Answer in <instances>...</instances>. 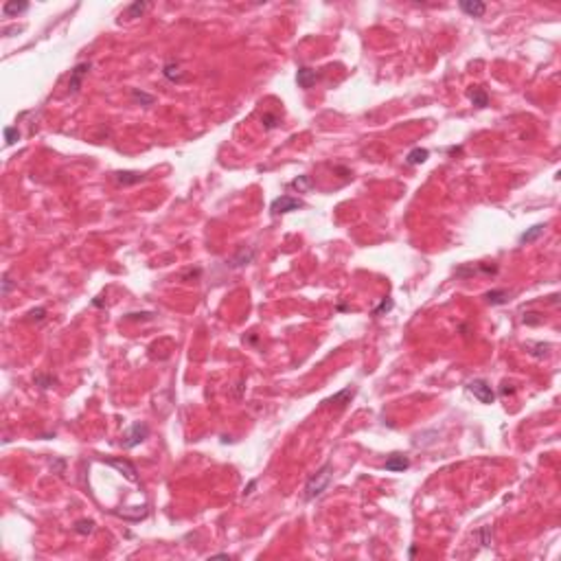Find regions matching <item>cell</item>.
Wrapping results in <instances>:
<instances>
[{"label":"cell","mask_w":561,"mask_h":561,"mask_svg":"<svg viewBox=\"0 0 561 561\" xmlns=\"http://www.w3.org/2000/svg\"><path fill=\"white\" fill-rule=\"evenodd\" d=\"M18 139H20L18 127H4V140H7V145H13Z\"/></svg>","instance_id":"cb8c5ba5"},{"label":"cell","mask_w":561,"mask_h":561,"mask_svg":"<svg viewBox=\"0 0 561 561\" xmlns=\"http://www.w3.org/2000/svg\"><path fill=\"white\" fill-rule=\"evenodd\" d=\"M93 530H94L93 519H79V522L75 524V533H79V535H90Z\"/></svg>","instance_id":"ffe728a7"},{"label":"cell","mask_w":561,"mask_h":561,"mask_svg":"<svg viewBox=\"0 0 561 561\" xmlns=\"http://www.w3.org/2000/svg\"><path fill=\"white\" fill-rule=\"evenodd\" d=\"M261 125L265 127V130H274V127L279 125L277 114H270V112H265V114L261 116Z\"/></svg>","instance_id":"603a6c76"},{"label":"cell","mask_w":561,"mask_h":561,"mask_svg":"<svg viewBox=\"0 0 561 561\" xmlns=\"http://www.w3.org/2000/svg\"><path fill=\"white\" fill-rule=\"evenodd\" d=\"M11 289H13V280L9 279L7 274H4V277H2V296H7V294L11 292Z\"/></svg>","instance_id":"83f0119b"},{"label":"cell","mask_w":561,"mask_h":561,"mask_svg":"<svg viewBox=\"0 0 561 561\" xmlns=\"http://www.w3.org/2000/svg\"><path fill=\"white\" fill-rule=\"evenodd\" d=\"M149 436V425H147L145 421H136L130 425V430L123 434V441H121V445L125 447V450H132V447L140 445L145 438Z\"/></svg>","instance_id":"7a4b0ae2"},{"label":"cell","mask_w":561,"mask_h":561,"mask_svg":"<svg viewBox=\"0 0 561 561\" xmlns=\"http://www.w3.org/2000/svg\"><path fill=\"white\" fill-rule=\"evenodd\" d=\"M355 392H358V388H355V386H349V388L340 390L338 395H333V397H331V399H327V404H331V406L335 404V406H340V408H342V406H346V404H351L349 399H353V395H355Z\"/></svg>","instance_id":"8fae6325"},{"label":"cell","mask_w":561,"mask_h":561,"mask_svg":"<svg viewBox=\"0 0 561 561\" xmlns=\"http://www.w3.org/2000/svg\"><path fill=\"white\" fill-rule=\"evenodd\" d=\"M467 390L476 397L480 404H493L496 401V392H493L491 384L487 379H471L467 384Z\"/></svg>","instance_id":"3957f363"},{"label":"cell","mask_w":561,"mask_h":561,"mask_svg":"<svg viewBox=\"0 0 561 561\" xmlns=\"http://www.w3.org/2000/svg\"><path fill=\"white\" fill-rule=\"evenodd\" d=\"M469 99H471V103L476 105V108H484V105L489 103V96H487V93H484V90H480V88L469 90Z\"/></svg>","instance_id":"ac0fdd59"},{"label":"cell","mask_w":561,"mask_h":561,"mask_svg":"<svg viewBox=\"0 0 561 561\" xmlns=\"http://www.w3.org/2000/svg\"><path fill=\"white\" fill-rule=\"evenodd\" d=\"M544 228H546L544 224H537V226L528 228L526 233L519 234V243H533V241H537V239L544 234Z\"/></svg>","instance_id":"4fadbf2b"},{"label":"cell","mask_w":561,"mask_h":561,"mask_svg":"<svg viewBox=\"0 0 561 561\" xmlns=\"http://www.w3.org/2000/svg\"><path fill=\"white\" fill-rule=\"evenodd\" d=\"M44 314H47V309H44V307L33 309V312H31V320H35V323H40V320L44 318Z\"/></svg>","instance_id":"f1b7e54d"},{"label":"cell","mask_w":561,"mask_h":561,"mask_svg":"<svg viewBox=\"0 0 561 561\" xmlns=\"http://www.w3.org/2000/svg\"><path fill=\"white\" fill-rule=\"evenodd\" d=\"M116 182H121V185H139V182H142V176L136 171H119L116 173Z\"/></svg>","instance_id":"2e32d148"},{"label":"cell","mask_w":561,"mask_h":561,"mask_svg":"<svg viewBox=\"0 0 561 561\" xmlns=\"http://www.w3.org/2000/svg\"><path fill=\"white\" fill-rule=\"evenodd\" d=\"M289 187L298 188V191H307V188H312V178H309V176H300V178H296V180L289 182Z\"/></svg>","instance_id":"7402d4cb"},{"label":"cell","mask_w":561,"mask_h":561,"mask_svg":"<svg viewBox=\"0 0 561 561\" xmlns=\"http://www.w3.org/2000/svg\"><path fill=\"white\" fill-rule=\"evenodd\" d=\"M162 73H165V77L169 81H182V79H185V75H182L180 64H178V62H167Z\"/></svg>","instance_id":"9a60e30c"},{"label":"cell","mask_w":561,"mask_h":561,"mask_svg":"<svg viewBox=\"0 0 561 561\" xmlns=\"http://www.w3.org/2000/svg\"><path fill=\"white\" fill-rule=\"evenodd\" d=\"M55 381H57V379H55V377H42V375H38V377H35V384H40V386H42V388H50V386H53Z\"/></svg>","instance_id":"d4e9b609"},{"label":"cell","mask_w":561,"mask_h":561,"mask_svg":"<svg viewBox=\"0 0 561 561\" xmlns=\"http://www.w3.org/2000/svg\"><path fill=\"white\" fill-rule=\"evenodd\" d=\"M316 79H318V73H316V70L307 68V66L298 68V73H296V81H298V86H300L303 90H309V88H312V86L316 84Z\"/></svg>","instance_id":"9c48e42d"},{"label":"cell","mask_w":561,"mask_h":561,"mask_svg":"<svg viewBox=\"0 0 561 561\" xmlns=\"http://www.w3.org/2000/svg\"><path fill=\"white\" fill-rule=\"evenodd\" d=\"M408 467H410V458L404 456V454H390L388 461L384 463L386 471H404Z\"/></svg>","instance_id":"52a82bcc"},{"label":"cell","mask_w":561,"mask_h":561,"mask_svg":"<svg viewBox=\"0 0 561 561\" xmlns=\"http://www.w3.org/2000/svg\"><path fill=\"white\" fill-rule=\"evenodd\" d=\"M132 99H134V101H139V103H142V105H151V103H154V101H156V99H154V96H151V94H145V93H142V90H139V88H134V90H132Z\"/></svg>","instance_id":"44dd1931"},{"label":"cell","mask_w":561,"mask_h":561,"mask_svg":"<svg viewBox=\"0 0 561 561\" xmlns=\"http://www.w3.org/2000/svg\"><path fill=\"white\" fill-rule=\"evenodd\" d=\"M507 300H509V294L502 292V289H493V292L487 294V303H491V305H502Z\"/></svg>","instance_id":"d6986e66"},{"label":"cell","mask_w":561,"mask_h":561,"mask_svg":"<svg viewBox=\"0 0 561 561\" xmlns=\"http://www.w3.org/2000/svg\"><path fill=\"white\" fill-rule=\"evenodd\" d=\"M252 259H254V248L243 246V248L237 250V254H234L231 261H228V265H231V268H243V265H248Z\"/></svg>","instance_id":"30bf717a"},{"label":"cell","mask_w":561,"mask_h":561,"mask_svg":"<svg viewBox=\"0 0 561 561\" xmlns=\"http://www.w3.org/2000/svg\"><path fill=\"white\" fill-rule=\"evenodd\" d=\"M542 320L544 318H539V314H535V312L524 314V323H526V325H542Z\"/></svg>","instance_id":"484cf974"},{"label":"cell","mask_w":561,"mask_h":561,"mask_svg":"<svg viewBox=\"0 0 561 561\" xmlns=\"http://www.w3.org/2000/svg\"><path fill=\"white\" fill-rule=\"evenodd\" d=\"M29 9V2H4L2 4V16L4 18H13V16H18V13H24Z\"/></svg>","instance_id":"7c38bea8"},{"label":"cell","mask_w":561,"mask_h":561,"mask_svg":"<svg viewBox=\"0 0 561 561\" xmlns=\"http://www.w3.org/2000/svg\"><path fill=\"white\" fill-rule=\"evenodd\" d=\"M254 484H257V482H254V480H252V482H250V484H248V489H246V491H243V493H246V496H250V493H252V489H254Z\"/></svg>","instance_id":"f546056e"},{"label":"cell","mask_w":561,"mask_h":561,"mask_svg":"<svg viewBox=\"0 0 561 561\" xmlns=\"http://www.w3.org/2000/svg\"><path fill=\"white\" fill-rule=\"evenodd\" d=\"M388 309H392V300H390V298H384V300H381L379 307H377L375 312H373V316H379L381 312H388Z\"/></svg>","instance_id":"4316f807"},{"label":"cell","mask_w":561,"mask_h":561,"mask_svg":"<svg viewBox=\"0 0 561 561\" xmlns=\"http://www.w3.org/2000/svg\"><path fill=\"white\" fill-rule=\"evenodd\" d=\"M88 73H90V62L77 64L73 70H70V79H68V93H70V94L79 93L81 84H84V79L88 77Z\"/></svg>","instance_id":"5b68a950"},{"label":"cell","mask_w":561,"mask_h":561,"mask_svg":"<svg viewBox=\"0 0 561 561\" xmlns=\"http://www.w3.org/2000/svg\"><path fill=\"white\" fill-rule=\"evenodd\" d=\"M110 467H116L121 473H125L127 480L132 482H139V476H136V467L132 465L130 461H125V458H110V461H105Z\"/></svg>","instance_id":"8992f818"},{"label":"cell","mask_w":561,"mask_h":561,"mask_svg":"<svg viewBox=\"0 0 561 561\" xmlns=\"http://www.w3.org/2000/svg\"><path fill=\"white\" fill-rule=\"evenodd\" d=\"M298 208H303V202H300L298 197H292V195H280V197H277V200L270 204L272 215H285V213L298 211Z\"/></svg>","instance_id":"277c9868"},{"label":"cell","mask_w":561,"mask_h":561,"mask_svg":"<svg viewBox=\"0 0 561 561\" xmlns=\"http://www.w3.org/2000/svg\"><path fill=\"white\" fill-rule=\"evenodd\" d=\"M147 7H149V4H147V2H140V0H139V2H132L130 7L125 9V13H123L121 18H140L142 13L147 11Z\"/></svg>","instance_id":"e0dca14e"},{"label":"cell","mask_w":561,"mask_h":561,"mask_svg":"<svg viewBox=\"0 0 561 561\" xmlns=\"http://www.w3.org/2000/svg\"><path fill=\"white\" fill-rule=\"evenodd\" d=\"M331 480H333V465H331V463H325V465L320 467L318 471L309 476L307 484H305L303 498L307 500V502H312V500L320 498V496H323V493L329 489Z\"/></svg>","instance_id":"6da1fadb"},{"label":"cell","mask_w":561,"mask_h":561,"mask_svg":"<svg viewBox=\"0 0 561 561\" xmlns=\"http://www.w3.org/2000/svg\"><path fill=\"white\" fill-rule=\"evenodd\" d=\"M461 9L471 18H482L487 11V4L480 0H461Z\"/></svg>","instance_id":"ba28073f"},{"label":"cell","mask_w":561,"mask_h":561,"mask_svg":"<svg viewBox=\"0 0 561 561\" xmlns=\"http://www.w3.org/2000/svg\"><path fill=\"white\" fill-rule=\"evenodd\" d=\"M427 156H430V151H427V149H423V147H415V149L406 156V162H408V165H421V162L427 160Z\"/></svg>","instance_id":"5bb4252c"}]
</instances>
